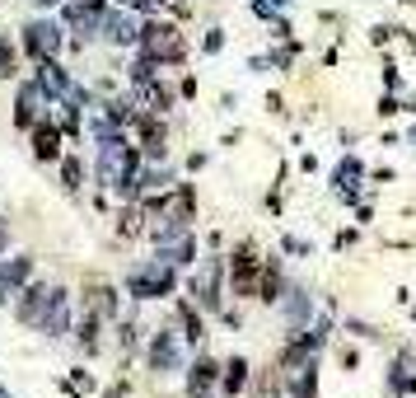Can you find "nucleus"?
<instances>
[{
  "instance_id": "obj_6",
  "label": "nucleus",
  "mask_w": 416,
  "mask_h": 398,
  "mask_svg": "<svg viewBox=\"0 0 416 398\" xmlns=\"http://www.w3.org/2000/svg\"><path fill=\"white\" fill-rule=\"evenodd\" d=\"M66 52V28H61V19H47V14H38V19L23 23L19 33V57L38 61V57H61Z\"/></svg>"
},
{
  "instance_id": "obj_2",
  "label": "nucleus",
  "mask_w": 416,
  "mask_h": 398,
  "mask_svg": "<svg viewBox=\"0 0 416 398\" xmlns=\"http://www.w3.org/2000/svg\"><path fill=\"white\" fill-rule=\"evenodd\" d=\"M178 286H182L178 267L164 262V258L136 262L131 272H126V296L141 300V305H146V300H173V296H178Z\"/></svg>"
},
{
  "instance_id": "obj_19",
  "label": "nucleus",
  "mask_w": 416,
  "mask_h": 398,
  "mask_svg": "<svg viewBox=\"0 0 416 398\" xmlns=\"http://www.w3.org/2000/svg\"><path fill=\"white\" fill-rule=\"evenodd\" d=\"M285 267H281V258L271 253V258H262V276H258V300L262 305H281V296H285Z\"/></svg>"
},
{
  "instance_id": "obj_43",
  "label": "nucleus",
  "mask_w": 416,
  "mask_h": 398,
  "mask_svg": "<svg viewBox=\"0 0 416 398\" xmlns=\"http://www.w3.org/2000/svg\"><path fill=\"white\" fill-rule=\"evenodd\" d=\"M267 113H271V117H281V113H285V99H281V94H276V90L267 94Z\"/></svg>"
},
{
  "instance_id": "obj_21",
  "label": "nucleus",
  "mask_w": 416,
  "mask_h": 398,
  "mask_svg": "<svg viewBox=\"0 0 416 398\" xmlns=\"http://www.w3.org/2000/svg\"><path fill=\"white\" fill-rule=\"evenodd\" d=\"M113 328H117V352H122V361H131V356L146 347V323L136 314H117Z\"/></svg>"
},
{
  "instance_id": "obj_13",
  "label": "nucleus",
  "mask_w": 416,
  "mask_h": 398,
  "mask_svg": "<svg viewBox=\"0 0 416 398\" xmlns=\"http://www.w3.org/2000/svg\"><path fill=\"white\" fill-rule=\"evenodd\" d=\"M14 85H19V99H14V113H10V122L19 127V131H28V127H33L38 117L47 113V99H43V90L33 85V75H19Z\"/></svg>"
},
{
  "instance_id": "obj_10",
  "label": "nucleus",
  "mask_w": 416,
  "mask_h": 398,
  "mask_svg": "<svg viewBox=\"0 0 416 398\" xmlns=\"http://www.w3.org/2000/svg\"><path fill=\"white\" fill-rule=\"evenodd\" d=\"M47 296H52V286H47L43 276H28V281L14 291V318H19L23 328H38V318H43V309H47Z\"/></svg>"
},
{
  "instance_id": "obj_32",
  "label": "nucleus",
  "mask_w": 416,
  "mask_h": 398,
  "mask_svg": "<svg viewBox=\"0 0 416 398\" xmlns=\"http://www.w3.org/2000/svg\"><path fill=\"white\" fill-rule=\"evenodd\" d=\"M337 361H341V370H346V375H351V370H360V347L341 342V347H337Z\"/></svg>"
},
{
  "instance_id": "obj_1",
  "label": "nucleus",
  "mask_w": 416,
  "mask_h": 398,
  "mask_svg": "<svg viewBox=\"0 0 416 398\" xmlns=\"http://www.w3.org/2000/svg\"><path fill=\"white\" fill-rule=\"evenodd\" d=\"M136 52L155 57L159 66H182L187 52H192V43H187V33H182L178 19H169V14H146L141 28H136Z\"/></svg>"
},
{
  "instance_id": "obj_7",
  "label": "nucleus",
  "mask_w": 416,
  "mask_h": 398,
  "mask_svg": "<svg viewBox=\"0 0 416 398\" xmlns=\"http://www.w3.org/2000/svg\"><path fill=\"white\" fill-rule=\"evenodd\" d=\"M136 28H141V14L122 10V5H108L99 19V43L122 47V52H136Z\"/></svg>"
},
{
  "instance_id": "obj_22",
  "label": "nucleus",
  "mask_w": 416,
  "mask_h": 398,
  "mask_svg": "<svg viewBox=\"0 0 416 398\" xmlns=\"http://www.w3.org/2000/svg\"><path fill=\"white\" fill-rule=\"evenodd\" d=\"M113 230H117V239H146V211H141V202H117Z\"/></svg>"
},
{
  "instance_id": "obj_34",
  "label": "nucleus",
  "mask_w": 416,
  "mask_h": 398,
  "mask_svg": "<svg viewBox=\"0 0 416 398\" xmlns=\"http://www.w3.org/2000/svg\"><path fill=\"white\" fill-rule=\"evenodd\" d=\"M267 33H271V43H285V38H295V33H290V19H281V14H271V19H267Z\"/></svg>"
},
{
  "instance_id": "obj_41",
  "label": "nucleus",
  "mask_w": 416,
  "mask_h": 398,
  "mask_svg": "<svg viewBox=\"0 0 416 398\" xmlns=\"http://www.w3.org/2000/svg\"><path fill=\"white\" fill-rule=\"evenodd\" d=\"M206 164H211V155H206V150H192V155H187V173H202Z\"/></svg>"
},
{
  "instance_id": "obj_40",
  "label": "nucleus",
  "mask_w": 416,
  "mask_h": 398,
  "mask_svg": "<svg viewBox=\"0 0 416 398\" xmlns=\"http://www.w3.org/2000/svg\"><path fill=\"white\" fill-rule=\"evenodd\" d=\"M197 90H202V85H197V75H182L178 80V99H197Z\"/></svg>"
},
{
  "instance_id": "obj_52",
  "label": "nucleus",
  "mask_w": 416,
  "mask_h": 398,
  "mask_svg": "<svg viewBox=\"0 0 416 398\" xmlns=\"http://www.w3.org/2000/svg\"><path fill=\"white\" fill-rule=\"evenodd\" d=\"M398 5H416V0H398Z\"/></svg>"
},
{
  "instance_id": "obj_42",
  "label": "nucleus",
  "mask_w": 416,
  "mask_h": 398,
  "mask_svg": "<svg viewBox=\"0 0 416 398\" xmlns=\"http://www.w3.org/2000/svg\"><path fill=\"white\" fill-rule=\"evenodd\" d=\"M267 211H271V216H281V211H285V193L271 188V193H267Z\"/></svg>"
},
{
  "instance_id": "obj_38",
  "label": "nucleus",
  "mask_w": 416,
  "mask_h": 398,
  "mask_svg": "<svg viewBox=\"0 0 416 398\" xmlns=\"http://www.w3.org/2000/svg\"><path fill=\"white\" fill-rule=\"evenodd\" d=\"M365 178H370V183H393L398 169H393V164H379V169H365Z\"/></svg>"
},
{
  "instance_id": "obj_45",
  "label": "nucleus",
  "mask_w": 416,
  "mask_h": 398,
  "mask_svg": "<svg viewBox=\"0 0 416 398\" xmlns=\"http://www.w3.org/2000/svg\"><path fill=\"white\" fill-rule=\"evenodd\" d=\"M370 220H374V206H365V202H360V206H356V225L365 230V225H370Z\"/></svg>"
},
{
  "instance_id": "obj_23",
  "label": "nucleus",
  "mask_w": 416,
  "mask_h": 398,
  "mask_svg": "<svg viewBox=\"0 0 416 398\" xmlns=\"http://www.w3.org/2000/svg\"><path fill=\"white\" fill-rule=\"evenodd\" d=\"M61 188H66L70 197H80L84 193V178H89V164H84V155L80 150H61Z\"/></svg>"
},
{
  "instance_id": "obj_48",
  "label": "nucleus",
  "mask_w": 416,
  "mask_h": 398,
  "mask_svg": "<svg viewBox=\"0 0 416 398\" xmlns=\"http://www.w3.org/2000/svg\"><path fill=\"white\" fill-rule=\"evenodd\" d=\"M103 398H126V380H122V384H113V389H103Z\"/></svg>"
},
{
  "instance_id": "obj_12",
  "label": "nucleus",
  "mask_w": 416,
  "mask_h": 398,
  "mask_svg": "<svg viewBox=\"0 0 416 398\" xmlns=\"http://www.w3.org/2000/svg\"><path fill=\"white\" fill-rule=\"evenodd\" d=\"M75 309H94L99 318L113 323V318L122 314V291H117L113 281H84L80 286V305Z\"/></svg>"
},
{
  "instance_id": "obj_47",
  "label": "nucleus",
  "mask_w": 416,
  "mask_h": 398,
  "mask_svg": "<svg viewBox=\"0 0 416 398\" xmlns=\"http://www.w3.org/2000/svg\"><path fill=\"white\" fill-rule=\"evenodd\" d=\"M5 253H10V225L0 220V258H5Z\"/></svg>"
},
{
  "instance_id": "obj_51",
  "label": "nucleus",
  "mask_w": 416,
  "mask_h": 398,
  "mask_svg": "<svg viewBox=\"0 0 416 398\" xmlns=\"http://www.w3.org/2000/svg\"><path fill=\"white\" fill-rule=\"evenodd\" d=\"M407 309H412V318H416V300H412V305H407Z\"/></svg>"
},
{
  "instance_id": "obj_46",
  "label": "nucleus",
  "mask_w": 416,
  "mask_h": 398,
  "mask_svg": "<svg viewBox=\"0 0 416 398\" xmlns=\"http://www.w3.org/2000/svg\"><path fill=\"white\" fill-rule=\"evenodd\" d=\"M239 141H243V131H239V127H234V131H225V136H220V146H225V150H234Z\"/></svg>"
},
{
  "instance_id": "obj_17",
  "label": "nucleus",
  "mask_w": 416,
  "mask_h": 398,
  "mask_svg": "<svg viewBox=\"0 0 416 398\" xmlns=\"http://www.w3.org/2000/svg\"><path fill=\"white\" fill-rule=\"evenodd\" d=\"M416 394V352L398 347L393 365H388V398H412Z\"/></svg>"
},
{
  "instance_id": "obj_15",
  "label": "nucleus",
  "mask_w": 416,
  "mask_h": 398,
  "mask_svg": "<svg viewBox=\"0 0 416 398\" xmlns=\"http://www.w3.org/2000/svg\"><path fill=\"white\" fill-rule=\"evenodd\" d=\"M173 318H178L173 328H178L182 347H187V352H197V347L206 342V314H202L197 305H192L187 296H178V300H173Z\"/></svg>"
},
{
  "instance_id": "obj_8",
  "label": "nucleus",
  "mask_w": 416,
  "mask_h": 398,
  "mask_svg": "<svg viewBox=\"0 0 416 398\" xmlns=\"http://www.w3.org/2000/svg\"><path fill=\"white\" fill-rule=\"evenodd\" d=\"M33 85L43 90L47 108H52L57 99H66V94H70L75 75L66 70V61H61V57H38V61H33Z\"/></svg>"
},
{
  "instance_id": "obj_39",
  "label": "nucleus",
  "mask_w": 416,
  "mask_h": 398,
  "mask_svg": "<svg viewBox=\"0 0 416 398\" xmlns=\"http://www.w3.org/2000/svg\"><path fill=\"white\" fill-rule=\"evenodd\" d=\"M215 318H220L225 328H239V323H243V314H239V305H225V309H220V314H215Z\"/></svg>"
},
{
  "instance_id": "obj_11",
  "label": "nucleus",
  "mask_w": 416,
  "mask_h": 398,
  "mask_svg": "<svg viewBox=\"0 0 416 398\" xmlns=\"http://www.w3.org/2000/svg\"><path fill=\"white\" fill-rule=\"evenodd\" d=\"M70 323H75V305H70V291L52 286V296H47V309L38 318V333L47 338H70Z\"/></svg>"
},
{
  "instance_id": "obj_37",
  "label": "nucleus",
  "mask_w": 416,
  "mask_h": 398,
  "mask_svg": "<svg viewBox=\"0 0 416 398\" xmlns=\"http://www.w3.org/2000/svg\"><path fill=\"white\" fill-rule=\"evenodd\" d=\"M341 328H346V333H356V338H365V342H374V338H379V333H374L370 323H360V318H346Z\"/></svg>"
},
{
  "instance_id": "obj_18",
  "label": "nucleus",
  "mask_w": 416,
  "mask_h": 398,
  "mask_svg": "<svg viewBox=\"0 0 416 398\" xmlns=\"http://www.w3.org/2000/svg\"><path fill=\"white\" fill-rule=\"evenodd\" d=\"M28 276H38V258H33V253H19V258H0V296L14 300V291H19Z\"/></svg>"
},
{
  "instance_id": "obj_9",
  "label": "nucleus",
  "mask_w": 416,
  "mask_h": 398,
  "mask_svg": "<svg viewBox=\"0 0 416 398\" xmlns=\"http://www.w3.org/2000/svg\"><path fill=\"white\" fill-rule=\"evenodd\" d=\"M23 136H28V150H33L38 164H57L61 150H66V136H61V127L52 122V113H43L28 131H23Z\"/></svg>"
},
{
  "instance_id": "obj_50",
  "label": "nucleus",
  "mask_w": 416,
  "mask_h": 398,
  "mask_svg": "<svg viewBox=\"0 0 416 398\" xmlns=\"http://www.w3.org/2000/svg\"><path fill=\"white\" fill-rule=\"evenodd\" d=\"M407 146H416V127H412V131H407Z\"/></svg>"
},
{
  "instance_id": "obj_29",
  "label": "nucleus",
  "mask_w": 416,
  "mask_h": 398,
  "mask_svg": "<svg viewBox=\"0 0 416 398\" xmlns=\"http://www.w3.org/2000/svg\"><path fill=\"white\" fill-rule=\"evenodd\" d=\"M281 253H290V258H314V244L300 235H281Z\"/></svg>"
},
{
  "instance_id": "obj_25",
  "label": "nucleus",
  "mask_w": 416,
  "mask_h": 398,
  "mask_svg": "<svg viewBox=\"0 0 416 398\" xmlns=\"http://www.w3.org/2000/svg\"><path fill=\"white\" fill-rule=\"evenodd\" d=\"M23 75V61H19V43L0 33V80H19Z\"/></svg>"
},
{
  "instance_id": "obj_30",
  "label": "nucleus",
  "mask_w": 416,
  "mask_h": 398,
  "mask_svg": "<svg viewBox=\"0 0 416 398\" xmlns=\"http://www.w3.org/2000/svg\"><path fill=\"white\" fill-rule=\"evenodd\" d=\"M356 244H360V225H341L337 235H332V249H337V253L356 249Z\"/></svg>"
},
{
  "instance_id": "obj_14",
  "label": "nucleus",
  "mask_w": 416,
  "mask_h": 398,
  "mask_svg": "<svg viewBox=\"0 0 416 398\" xmlns=\"http://www.w3.org/2000/svg\"><path fill=\"white\" fill-rule=\"evenodd\" d=\"M103 328H108V318H99L94 309H75L70 338H75V347L84 352V361H94V356L103 352Z\"/></svg>"
},
{
  "instance_id": "obj_4",
  "label": "nucleus",
  "mask_w": 416,
  "mask_h": 398,
  "mask_svg": "<svg viewBox=\"0 0 416 398\" xmlns=\"http://www.w3.org/2000/svg\"><path fill=\"white\" fill-rule=\"evenodd\" d=\"M182 286H187V300L202 309V314H220V309H225V296H229V286H225V253H211V258H206Z\"/></svg>"
},
{
  "instance_id": "obj_36",
  "label": "nucleus",
  "mask_w": 416,
  "mask_h": 398,
  "mask_svg": "<svg viewBox=\"0 0 416 398\" xmlns=\"http://www.w3.org/2000/svg\"><path fill=\"white\" fill-rule=\"evenodd\" d=\"M70 384H75L80 394H94V389H99V384H94V375L84 370V365H75V370H70Z\"/></svg>"
},
{
  "instance_id": "obj_33",
  "label": "nucleus",
  "mask_w": 416,
  "mask_h": 398,
  "mask_svg": "<svg viewBox=\"0 0 416 398\" xmlns=\"http://www.w3.org/2000/svg\"><path fill=\"white\" fill-rule=\"evenodd\" d=\"M370 43L379 47V52H388V47H393V23H374V28H370Z\"/></svg>"
},
{
  "instance_id": "obj_16",
  "label": "nucleus",
  "mask_w": 416,
  "mask_h": 398,
  "mask_svg": "<svg viewBox=\"0 0 416 398\" xmlns=\"http://www.w3.org/2000/svg\"><path fill=\"white\" fill-rule=\"evenodd\" d=\"M182 370H187V398H211L215 394V380H220V361L215 356L197 352Z\"/></svg>"
},
{
  "instance_id": "obj_49",
  "label": "nucleus",
  "mask_w": 416,
  "mask_h": 398,
  "mask_svg": "<svg viewBox=\"0 0 416 398\" xmlns=\"http://www.w3.org/2000/svg\"><path fill=\"white\" fill-rule=\"evenodd\" d=\"M271 10H290V0H267Z\"/></svg>"
},
{
  "instance_id": "obj_3",
  "label": "nucleus",
  "mask_w": 416,
  "mask_h": 398,
  "mask_svg": "<svg viewBox=\"0 0 416 398\" xmlns=\"http://www.w3.org/2000/svg\"><path fill=\"white\" fill-rule=\"evenodd\" d=\"M258 276H262V249L258 239H239L225 253V286L234 300H258Z\"/></svg>"
},
{
  "instance_id": "obj_35",
  "label": "nucleus",
  "mask_w": 416,
  "mask_h": 398,
  "mask_svg": "<svg viewBox=\"0 0 416 398\" xmlns=\"http://www.w3.org/2000/svg\"><path fill=\"white\" fill-rule=\"evenodd\" d=\"M398 113H403V94H388V90H383L379 94V117H398Z\"/></svg>"
},
{
  "instance_id": "obj_26",
  "label": "nucleus",
  "mask_w": 416,
  "mask_h": 398,
  "mask_svg": "<svg viewBox=\"0 0 416 398\" xmlns=\"http://www.w3.org/2000/svg\"><path fill=\"white\" fill-rule=\"evenodd\" d=\"M300 52H304V43H300V38H285L281 47H271V52H267V66H271V70H290Z\"/></svg>"
},
{
  "instance_id": "obj_28",
  "label": "nucleus",
  "mask_w": 416,
  "mask_h": 398,
  "mask_svg": "<svg viewBox=\"0 0 416 398\" xmlns=\"http://www.w3.org/2000/svg\"><path fill=\"white\" fill-rule=\"evenodd\" d=\"M379 75H383V90H388V94H407V85H403V70H398V61L388 57V52H383V70H379Z\"/></svg>"
},
{
  "instance_id": "obj_31",
  "label": "nucleus",
  "mask_w": 416,
  "mask_h": 398,
  "mask_svg": "<svg viewBox=\"0 0 416 398\" xmlns=\"http://www.w3.org/2000/svg\"><path fill=\"white\" fill-rule=\"evenodd\" d=\"M202 52L206 57H220V52H225V28H206L202 33Z\"/></svg>"
},
{
  "instance_id": "obj_27",
  "label": "nucleus",
  "mask_w": 416,
  "mask_h": 398,
  "mask_svg": "<svg viewBox=\"0 0 416 398\" xmlns=\"http://www.w3.org/2000/svg\"><path fill=\"white\" fill-rule=\"evenodd\" d=\"M155 75H164V66H159L155 57H146V52H136L131 66H126V80H131V85H146V80H155Z\"/></svg>"
},
{
  "instance_id": "obj_5",
  "label": "nucleus",
  "mask_w": 416,
  "mask_h": 398,
  "mask_svg": "<svg viewBox=\"0 0 416 398\" xmlns=\"http://www.w3.org/2000/svg\"><path fill=\"white\" fill-rule=\"evenodd\" d=\"M146 365H150V375H178L182 365H187V347H182L178 328L173 323H164V328L146 333Z\"/></svg>"
},
{
  "instance_id": "obj_44",
  "label": "nucleus",
  "mask_w": 416,
  "mask_h": 398,
  "mask_svg": "<svg viewBox=\"0 0 416 398\" xmlns=\"http://www.w3.org/2000/svg\"><path fill=\"white\" fill-rule=\"evenodd\" d=\"M206 249H211V253H225V235H220V230H211V235H206Z\"/></svg>"
},
{
  "instance_id": "obj_24",
  "label": "nucleus",
  "mask_w": 416,
  "mask_h": 398,
  "mask_svg": "<svg viewBox=\"0 0 416 398\" xmlns=\"http://www.w3.org/2000/svg\"><path fill=\"white\" fill-rule=\"evenodd\" d=\"M360 178H365V159L360 155H341L337 169H332V193H341V188H360Z\"/></svg>"
},
{
  "instance_id": "obj_53",
  "label": "nucleus",
  "mask_w": 416,
  "mask_h": 398,
  "mask_svg": "<svg viewBox=\"0 0 416 398\" xmlns=\"http://www.w3.org/2000/svg\"><path fill=\"white\" fill-rule=\"evenodd\" d=\"M0 398H10V394H5V384H0Z\"/></svg>"
},
{
  "instance_id": "obj_20",
  "label": "nucleus",
  "mask_w": 416,
  "mask_h": 398,
  "mask_svg": "<svg viewBox=\"0 0 416 398\" xmlns=\"http://www.w3.org/2000/svg\"><path fill=\"white\" fill-rule=\"evenodd\" d=\"M248 380H253L248 356H229V361H220V380H215V389H220L225 398H239L248 389Z\"/></svg>"
}]
</instances>
